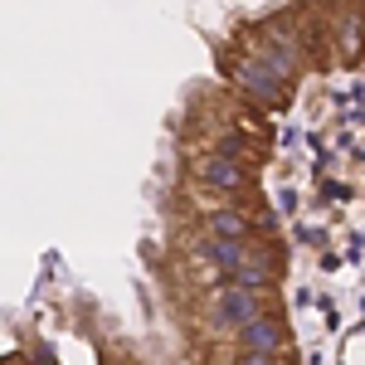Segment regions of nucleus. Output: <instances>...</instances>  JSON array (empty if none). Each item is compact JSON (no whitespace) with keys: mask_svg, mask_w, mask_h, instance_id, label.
Masks as SVG:
<instances>
[{"mask_svg":"<svg viewBox=\"0 0 365 365\" xmlns=\"http://www.w3.org/2000/svg\"><path fill=\"white\" fill-rule=\"evenodd\" d=\"M195 175H200V185H210V190H244V185H249L244 166L229 161V156H200Z\"/></svg>","mask_w":365,"mask_h":365,"instance_id":"3","label":"nucleus"},{"mask_svg":"<svg viewBox=\"0 0 365 365\" xmlns=\"http://www.w3.org/2000/svg\"><path fill=\"white\" fill-rule=\"evenodd\" d=\"M229 73H234V83L244 88L253 103H263V108H278V103H282V78H278V73H273V68H268L258 54L239 58Z\"/></svg>","mask_w":365,"mask_h":365,"instance_id":"1","label":"nucleus"},{"mask_svg":"<svg viewBox=\"0 0 365 365\" xmlns=\"http://www.w3.org/2000/svg\"><path fill=\"white\" fill-rule=\"evenodd\" d=\"M229 282H234V287H249V292H268V282H273V263H268L263 253H253L239 273H229Z\"/></svg>","mask_w":365,"mask_h":365,"instance_id":"6","label":"nucleus"},{"mask_svg":"<svg viewBox=\"0 0 365 365\" xmlns=\"http://www.w3.org/2000/svg\"><path fill=\"white\" fill-rule=\"evenodd\" d=\"M244 365H278V356H258V351H244Z\"/></svg>","mask_w":365,"mask_h":365,"instance_id":"10","label":"nucleus"},{"mask_svg":"<svg viewBox=\"0 0 365 365\" xmlns=\"http://www.w3.org/2000/svg\"><path fill=\"white\" fill-rule=\"evenodd\" d=\"M34 365H54V356H49V346H39V361Z\"/></svg>","mask_w":365,"mask_h":365,"instance_id":"11","label":"nucleus"},{"mask_svg":"<svg viewBox=\"0 0 365 365\" xmlns=\"http://www.w3.org/2000/svg\"><path fill=\"white\" fill-rule=\"evenodd\" d=\"M205 253H210L225 273H239V268L253 258V253H249V239H210V249H205Z\"/></svg>","mask_w":365,"mask_h":365,"instance_id":"5","label":"nucleus"},{"mask_svg":"<svg viewBox=\"0 0 365 365\" xmlns=\"http://www.w3.org/2000/svg\"><path fill=\"white\" fill-rule=\"evenodd\" d=\"M215 156H229V161H239V156H244V137H225Z\"/></svg>","mask_w":365,"mask_h":365,"instance_id":"9","label":"nucleus"},{"mask_svg":"<svg viewBox=\"0 0 365 365\" xmlns=\"http://www.w3.org/2000/svg\"><path fill=\"white\" fill-rule=\"evenodd\" d=\"M239 341H244V351H258V356H278L282 346H287L282 322H273V317H263V322L244 327V331H239Z\"/></svg>","mask_w":365,"mask_h":365,"instance_id":"4","label":"nucleus"},{"mask_svg":"<svg viewBox=\"0 0 365 365\" xmlns=\"http://www.w3.org/2000/svg\"><path fill=\"white\" fill-rule=\"evenodd\" d=\"M205 225H210V239H249V220L239 210H215Z\"/></svg>","mask_w":365,"mask_h":365,"instance_id":"8","label":"nucleus"},{"mask_svg":"<svg viewBox=\"0 0 365 365\" xmlns=\"http://www.w3.org/2000/svg\"><path fill=\"white\" fill-rule=\"evenodd\" d=\"M215 312H220L225 322H234L239 331L268 317V307H263V292H249V287H234V282L215 292Z\"/></svg>","mask_w":365,"mask_h":365,"instance_id":"2","label":"nucleus"},{"mask_svg":"<svg viewBox=\"0 0 365 365\" xmlns=\"http://www.w3.org/2000/svg\"><path fill=\"white\" fill-rule=\"evenodd\" d=\"M341 58H361V49H365V20H361V10H346V20H341Z\"/></svg>","mask_w":365,"mask_h":365,"instance_id":"7","label":"nucleus"}]
</instances>
